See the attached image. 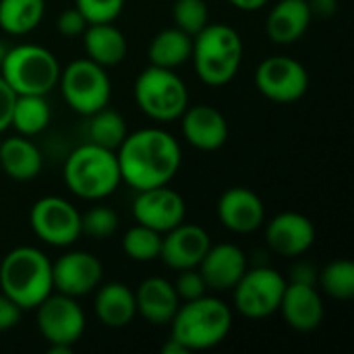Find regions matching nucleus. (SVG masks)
Listing matches in <instances>:
<instances>
[{"label": "nucleus", "instance_id": "19", "mask_svg": "<svg viewBox=\"0 0 354 354\" xmlns=\"http://www.w3.org/2000/svg\"><path fill=\"white\" fill-rule=\"evenodd\" d=\"M278 313L282 315L288 328L301 334H309L324 324L326 305L315 284L288 282Z\"/></svg>", "mask_w": 354, "mask_h": 354}, {"label": "nucleus", "instance_id": "43", "mask_svg": "<svg viewBox=\"0 0 354 354\" xmlns=\"http://www.w3.org/2000/svg\"><path fill=\"white\" fill-rule=\"evenodd\" d=\"M73 348L68 346H50V354H68Z\"/></svg>", "mask_w": 354, "mask_h": 354}, {"label": "nucleus", "instance_id": "44", "mask_svg": "<svg viewBox=\"0 0 354 354\" xmlns=\"http://www.w3.org/2000/svg\"><path fill=\"white\" fill-rule=\"evenodd\" d=\"M6 50H8V46L0 39V66H2V60H4V56H6Z\"/></svg>", "mask_w": 354, "mask_h": 354}, {"label": "nucleus", "instance_id": "36", "mask_svg": "<svg viewBox=\"0 0 354 354\" xmlns=\"http://www.w3.org/2000/svg\"><path fill=\"white\" fill-rule=\"evenodd\" d=\"M56 25H58V31L64 37H79V35H83V31L87 29L89 23H87V19L81 15V10L77 6H71V8L60 12Z\"/></svg>", "mask_w": 354, "mask_h": 354}, {"label": "nucleus", "instance_id": "13", "mask_svg": "<svg viewBox=\"0 0 354 354\" xmlns=\"http://www.w3.org/2000/svg\"><path fill=\"white\" fill-rule=\"evenodd\" d=\"M131 209L137 224L153 228L160 234L172 230L174 226L187 220V203L183 195L170 189L168 185L137 191Z\"/></svg>", "mask_w": 354, "mask_h": 354}, {"label": "nucleus", "instance_id": "40", "mask_svg": "<svg viewBox=\"0 0 354 354\" xmlns=\"http://www.w3.org/2000/svg\"><path fill=\"white\" fill-rule=\"evenodd\" d=\"M313 17H332L338 10V0H307Z\"/></svg>", "mask_w": 354, "mask_h": 354}, {"label": "nucleus", "instance_id": "27", "mask_svg": "<svg viewBox=\"0 0 354 354\" xmlns=\"http://www.w3.org/2000/svg\"><path fill=\"white\" fill-rule=\"evenodd\" d=\"M46 0H0V29L6 35L21 37L41 25Z\"/></svg>", "mask_w": 354, "mask_h": 354}, {"label": "nucleus", "instance_id": "26", "mask_svg": "<svg viewBox=\"0 0 354 354\" xmlns=\"http://www.w3.org/2000/svg\"><path fill=\"white\" fill-rule=\"evenodd\" d=\"M191 50H193V37L189 33H185L178 27H166L151 37L147 48V58L149 64L153 66L176 71L178 66L191 60Z\"/></svg>", "mask_w": 354, "mask_h": 354}, {"label": "nucleus", "instance_id": "37", "mask_svg": "<svg viewBox=\"0 0 354 354\" xmlns=\"http://www.w3.org/2000/svg\"><path fill=\"white\" fill-rule=\"evenodd\" d=\"M23 309L0 292V332H8L19 326Z\"/></svg>", "mask_w": 354, "mask_h": 354}, {"label": "nucleus", "instance_id": "3", "mask_svg": "<svg viewBox=\"0 0 354 354\" xmlns=\"http://www.w3.org/2000/svg\"><path fill=\"white\" fill-rule=\"evenodd\" d=\"M62 178L66 189L85 201H102L114 195L122 183L116 151L91 141L75 147L66 156Z\"/></svg>", "mask_w": 354, "mask_h": 354}, {"label": "nucleus", "instance_id": "21", "mask_svg": "<svg viewBox=\"0 0 354 354\" xmlns=\"http://www.w3.org/2000/svg\"><path fill=\"white\" fill-rule=\"evenodd\" d=\"M137 315L151 326H168L180 307V299L170 280L151 276L145 278L135 290Z\"/></svg>", "mask_w": 354, "mask_h": 354}, {"label": "nucleus", "instance_id": "15", "mask_svg": "<svg viewBox=\"0 0 354 354\" xmlns=\"http://www.w3.org/2000/svg\"><path fill=\"white\" fill-rule=\"evenodd\" d=\"M212 247L209 232L199 224H189L187 220L172 230L162 234V251L160 259L166 268L174 272L199 268L207 249Z\"/></svg>", "mask_w": 354, "mask_h": 354}, {"label": "nucleus", "instance_id": "38", "mask_svg": "<svg viewBox=\"0 0 354 354\" xmlns=\"http://www.w3.org/2000/svg\"><path fill=\"white\" fill-rule=\"evenodd\" d=\"M17 93L8 87V83L0 77V135L10 127L12 106H15Z\"/></svg>", "mask_w": 354, "mask_h": 354}, {"label": "nucleus", "instance_id": "34", "mask_svg": "<svg viewBox=\"0 0 354 354\" xmlns=\"http://www.w3.org/2000/svg\"><path fill=\"white\" fill-rule=\"evenodd\" d=\"M127 0H75V6L87 19V23H114Z\"/></svg>", "mask_w": 354, "mask_h": 354}, {"label": "nucleus", "instance_id": "17", "mask_svg": "<svg viewBox=\"0 0 354 354\" xmlns=\"http://www.w3.org/2000/svg\"><path fill=\"white\" fill-rule=\"evenodd\" d=\"M178 120L185 141L199 151H218L228 141V120L209 104L187 106Z\"/></svg>", "mask_w": 354, "mask_h": 354}, {"label": "nucleus", "instance_id": "11", "mask_svg": "<svg viewBox=\"0 0 354 354\" xmlns=\"http://www.w3.org/2000/svg\"><path fill=\"white\" fill-rule=\"evenodd\" d=\"M37 330L50 346L73 348L85 332V313L75 297L52 292L37 307Z\"/></svg>", "mask_w": 354, "mask_h": 354}, {"label": "nucleus", "instance_id": "42", "mask_svg": "<svg viewBox=\"0 0 354 354\" xmlns=\"http://www.w3.org/2000/svg\"><path fill=\"white\" fill-rule=\"evenodd\" d=\"M162 353L164 354H187L189 351H187V348H185V346H183V344H180L176 338H172V336H170V338H168V342L162 346Z\"/></svg>", "mask_w": 354, "mask_h": 354}, {"label": "nucleus", "instance_id": "5", "mask_svg": "<svg viewBox=\"0 0 354 354\" xmlns=\"http://www.w3.org/2000/svg\"><path fill=\"white\" fill-rule=\"evenodd\" d=\"M172 338L189 353L209 351L222 344L232 330V309L218 297L203 295L180 303L172 322Z\"/></svg>", "mask_w": 354, "mask_h": 354}, {"label": "nucleus", "instance_id": "32", "mask_svg": "<svg viewBox=\"0 0 354 354\" xmlns=\"http://www.w3.org/2000/svg\"><path fill=\"white\" fill-rule=\"evenodd\" d=\"M118 214L108 205H93L85 214H81V234L104 241L110 239L118 230Z\"/></svg>", "mask_w": 354, "mask_h": 354}, {"label": "nucleus", "instance_id": "33", "mask_svg": "<svg viewBox=\"0 0 354 354\" xmlns=\"http://www.w3.org/2000/svg\"><path fill=\"white\" fill-rule=\"evenodd\" d=\"M174 27L183 29L191 37L197 35L209 23V8L205 0H176L172 6Z\"/></svg>", "mask_w": 354, "mask_h": 354}, {"label": "nucleus", "instance_id": "23", "mask_svg": "<svg viewBox=\"0 0 354 354\" xmlns=\"http://www.w3.org/2000/svg\"><path fill=\"white\" fill-rule=\"evenodd\" d=\"M95 317L100 324L112 330L127 328L137 317L135 290L122 282H102L95 288Z\"/></svg>", "mask_w": 354, "mask_h": 354}, {"label": "nucleus", "instance_id": "31", "mask_svg": "<svg viewBox=\"0 0 354 354\" xmlns=\"http://www.w3.org/2000/svg\"><path fill=\"white\" fill-rule=\"evenodd\" d=\"M322 290L336 301H351L354 297V263L348 259L330 261L317 276Z\"/></svg>", "mask_w": 354, "mask_h": 354}, {"label": "nucleus", "instance_id": "29", "mask_svg": "<svg viewBox=\"0 0 354 354\" xmlns=\"http://www.w3.org/2000/svg\"><path fill=\"white\" fill-rule=\"evenodd\" d=\"M87 135L91 143H97L108 149H118V145L124 141L129 135L127 131V120L120 112L112 108H102L93 114H89V124H87Z\"/></svg>", "mask_w": 354, "mask_h": 354}, {"label": "nucleus", "instance_id": "20", "mask_svg": "<svg viewBox=\"0 0 354 354\" xmlns=\"http://www.w3.org/2000/svg\"><path fill=\"white\" fill-rule=\"evenodd\" d=\"M247 268H249L247 255L239 245L220 243L207 249L197 270L203 276L207 290L226 292L236 286V282L243 278Z\"/></svg>", "mask_w": 354, "mask_h": 354}, {"label": "nucleus", "instance_id": "10", "mask_svg": "<svg viewBox=\"0 0 354 354\" xmlns=\"http://www.w3.org/2000/svg\"><path fill=\"white\" fill-rule=\"evenodd\" d=\"M29 226L41 243L66 249L81 236V212L68 199L48 195L31 205Z\"/></svg>", "mask_w": 354, "mask_h": 354}, {"label": "nucleus", "instance_id": "16", "mask_svg": "<svg viewBox=\"0 0 354 354\" xmlns=\"http://www.w3.org/2000/svg\"><path fill=\"white\" fill-rule=\"evenodd\" d=\"M218 220L234 234H251L266 224V205L261 197L247 187L226 189L216 205Z\"/></svg>", "mask_w": 354, "mask_h": 354}, {"label": "nucleus", "instance_id": "6", "mask_svg": "<svg viewBox=\"0 0 354 354\" xmlns=\"http://www.w3.org/2000/svg\"><path fill=\"white\" fill-rule=\"evenodd\" d=\"M58 58L39 44H19L6 50L0 77L17 95H48L60 79Z\"/></svg>", "mask_w": 354, "mask_h": 354}, {"label": "nucleus", "instance_id": "41", "mask_svg": "<svg viewBox=\"0 0 354 354\" xmlns=\"http://www.w3.org/2000/svg\"><path fill=\"white\" fill-rule=\"evenodd\" d=\"M228 2L243 12H255V10H261L263 6H268L270 0H228Z\"/></svg>", "mask_w": 354, "mask_h": 354}, {"label": "nucleus", "instance_id": "9", "mask_svg": "<svg viewBox=\"0 0 354 354\" xmlns=\"http://www.w3.org/2000/svg\"><path fill=\"white\" fill-rule=\"evenodd\" d=\"M288 280L274 268L259 266L243 274L232 288L234 307L247 319H266L278 313Z\"/></svg>", "mask_w": 354, "mask_h": 354}, {"label": "nucleus", "instance_id": "30", "mask_svg": "<svg viewBox=\"0 0 354 354\" xmlns=\"http://www.w3.org/2000/svg\"><path fill=\"white\" fill-rule=\"evenodd\" d=\"M122 251L129 259L137 263H149L153 259H160L162 234L153 228L135 222V226H131L122 236Z\"/></svg>", "mask_w": 354, "mask_h": 354}, {"label": "nucleus", "instance_id": "4", "mask_svg": "<svg viewBox=\"0 0 354 354\" xmlns=\"http://www.w3.org/2000/svg\"><path fill=\"white\" fill-rule=\"evenodd\" d=\"M245 46L241 33L226 23H207L193 35L191 60L201 83L209 87L228 85L241 71Z\"/></svg>", "mask_w": 354, "mask_h": 354}, {"label": "nucleus", "instance_id": "39", "mask_svg": "<svg viewBox=\"0 0 354 354\" xmlns=\"http://www.w3.org/2000/svg\"><path fill=\"white\" fill-rule=\"evenodd\" d=\"M317 270L307 263V261H301L292 268L290 272V280L288 282H301V284H315L317 286Z\"/></svg>", "mask_w": 354, "mask_h": 354}, {"label": "nucleus", "instance_id": "22", "mask_svg": "<svg viewBox=\"0 0 354 354\" xmlns=\"http://www.w3.org/2000/svg\"><path fill=\"white\" fill-rule=\"evenodd\" d=\"M313 12L307 0H280L266 19V35L278 46L297 44L311 27Z\"/></svg>", "mask_w": 354, "mask_h": 354}, {"label": "nucleus", "instance_id": "7", "mask_svg": "<svg viewBox=\"0 0 354 354\" xmlns=\"http://www.w3.org/2000/svg\"><path fill=\"white\" fill-rule=\"evenodd\" d=\"M133 93L139 110L156 122L178 120L189 106V89L172 68L149 64L135 79Z\"/></svg>", "mask_w": 354, "mask_h": 354}, {"label": "nucleus", "instance_id": "8", "mask_svg": "<svg viewBox=\"0 0 354 354\" xmlns=\"http://www.w3.org/2000/svg\"><path fill=\"white\" fill-rule=\"evenodd\" d=\"M58 85L66 106L81 116L106 108L112 97V81L106 68L87 56L68 62L60 71Z\"/></svg>", "mask_w": 354, "mask_h": 354}, {"label": "nucleus", "instance_id": "12", "mask_svg": "<svg viewBox=\"0 0 354 354\" xmlns=\"http://www.w3.org/2000/svg\"><path fill=\"white\" fill-rule=\"evenodd\" d=\"M255 85L263 97L276 104H292L309 89V71L297 58L268 56L255 71Z\"/></svg>", "mask_w": 354, "mask_h": 354}, {"label": "nucleus", "instance_id": "25", "mask_svg": "<svg viewBox=\"0 0 354 354\" xmlns=\"http://www.w3.org/2000/svg\"><path fill=\"white\" fill-rule=\"evenodd\" d=\"M0 168L12 180H33L44 168V156L29 137L15 135L0 143Z\"/></svg>", "mask_w": 354, "mask_h": 354}, {"label": "nucleus", "instance_id": "24", "mask_svg": "<svg viewBox=\"0 0 354 354\" xmlns=\"http://www.w3.org/2000/svg\"><path fill=\"white\" fill-rule=\"evenodd\" d=\"M81 37L87 58L104 68L116 66L127 58V35L114 23H89Z\"/></svg>", "mask_w": 354, "mask_h": 354}, {"label": "nucleus", "instance_id": "2", "mask_svg": "<svg viewBox=\"0 0 354 354\" xmlns=\"http://www.w3.org/2000/svg\"><path fill=\"white\" fill-rule=\"evenodd\" d=\"M0 292L23 311L35 309L54 292L52 261L37 247H17L0 261Z\"/></svg>", "mask_w": 354, "mask_h": 354}, {"label": "nucleus", "instance_id": "1", "mask_svg": "<svg viewBox=\"0 0 354 354\" xmlns=\"http://www.w3.org/2000/svg\"><path fill=\"white\" fill-rule=\"evenodd\" d=\"M116 158L122 183L135 191L170 185L183 166L178 139L158 127L129 133L118 145Z\"/></svg>", "mask_w": 354, "mask_h": 354}, {"label": "nucleus", "instance_id": "14", "mask_svg": "<svg viewBox=\"0 0 354 354\" xmlns=\"http://www.w3.org/2000/svg\"><path fill=\"white\" fill-rule=\"evenodd\" d=\"M54 290L68 297H85L93 292L104 280L102 261L87 251H66L52 261Z\"/></svg>", "mask_w": 354, "mask_h": 354}, {"label": "nucleus", "instance_id": "28", "mask_svg": "<svg viewBox=\"0 0 354 354\" xmlns=\"http://www.w3.org/2000/svg\"><path fill=\"white\" fill-rule=\"evenodd\" d=\"M52 108L46 95H17L10 116V127L23 137H35L48 129Z\"/></svg>", "mask_w": 354, "mask_h": 354}, {"label": "nucleus", "instance_id": "18", "mask_svg": "<svg viewBox=\"0 0 354 354\" xmlns=\"http://www.w3.org/2000/svg\"><path fill=\"white\" fill-rule=\"evenodd\" d=\"M266 243L280 257H301L315 243V226L305 214L282 212L266 224Z\"/></svg>", "mask_w": 354, "mask_h": 354}, {"label": "nucleus", "instance_id": "35", "mask_svg": "<svg viewBox=\"0 0 354 354\" xmlns=\"http://www.w3.org/2000/svg\"><path fill=\"white\" fill-rule=\"evenodd\" d=\"M174 288H176V295H178V299H180L183 303L207 295L205 280H203V276L199 274L197 268H193V270H183V272L178 274L176 282H174Z\"/></svg>", "mask_w": 354, "mask_h": 354}]
</instances>
